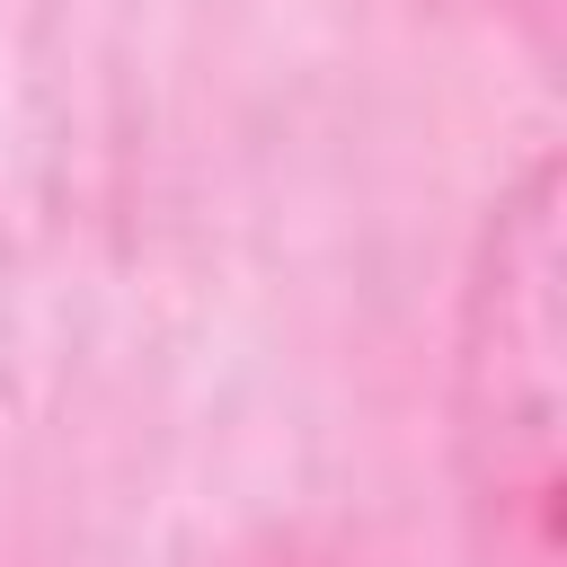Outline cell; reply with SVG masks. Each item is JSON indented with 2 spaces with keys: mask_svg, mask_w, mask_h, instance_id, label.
Here are the masks:
<instances>
[{
  "mask_svg": "<svg viewBox=\"0 0 567 567\" xmlns=\"http://www.w3.org/2000/svg\"><path fill=\"white\" fill-rule=\"evenodd\" d=\"M558 159H532L478 221L452 328V478L470 567H558Z\"/></svg>",
  "mask_w": 567,
  "mask_h": 567,
  "instance_id": "cell-1",
  "label": "cell"
}]
</instances>
